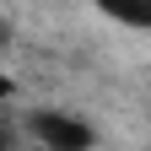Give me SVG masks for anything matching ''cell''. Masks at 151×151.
Returning a JSON list of instances; mask_svg holds the SVG:
<instances>
[{"label": "cell", "mask_w": 151, "mask_h": 151, "mask_svg": "<svg viewBox=\"0 0 151 151\" xmlns=\"http://www.w3.org/2000/svg\"><path fill=\"white\" fill-rule=\"evenodd\" d=\"M32 135L43 140V146H54V151H86L92 140H97L81 119H70V113H49V108L32 113Z\"/></svg>", "instance_id": "1"}, {"label": "cell", "mask_w": 151, "mask_h": 151, "mask_svg": "<svg viewBox=\"0 0 151 151\" xmlns=\"http://www.w3.org/2000/svg\"><path fill=\"white\" fill-rule=\"evenodd\" d=\"M97 11H108L124 27H151V0H97Z\"/></svg>", "instance_id": "2"}, {"label": "cell", "mask_w": 151, "mask_h": 151, "mask_svg": "<svg viewBox=\"0 0 151 151\" xmlns=\"http://www.w3.org/2000/svg\"><path fill=\"white\" fill-rule=\"evenodd\" d=\"M11 97V76H0V103H6Z\"/></svg>", "instance_id": "3"}, {"label": "cell", "mask_w": 151, "mask_h": 151, "mask_svg": "<svg viewBox=\"0 0 151 151\" xmlns=\"http://www.w3.org/2000/svg\"><path fill=\"white\" fill-rule=\"evenodd\" d=\"M0 146H11V129H0Z\"/></svg>", "instance_id": "4"}, {"label": "cell", "mask_w": 151, "mask_h": 151, "mask_svg": "<svg viewBox=\"0 0 151 151\" xmlns=\"http://www.w3.org/2000/svg\"><path fill=\"white\" fill-rule=\"evenodd\" d=\"M6 38H11V32H6V22H0V43H6Z\"/></svg>", "instance_id": "5"}]
</instances>
